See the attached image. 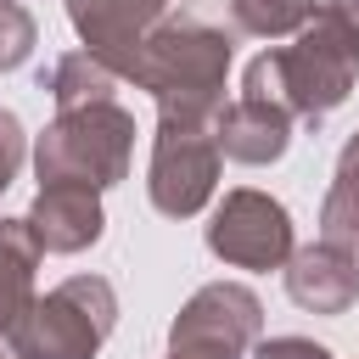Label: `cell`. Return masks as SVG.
Returning a JSON list of instances; mask_svg holds the SVG:
<instances>
[{
    "instance_id": "6da1fadb",
    "label": "cell",
    "mask_w": 359,
    "mask_h": 359,
    "mask_svg": "<svg viewBox=\"0 0 359 359\" xmlns=\"http://www.w3.org/2000/svg\"><path fill=\"white\" fill-rule=\"evenodd\" d=\"M359 73V22H348L331 6H314V17L297 28V45H269L247 62L241 95H264L286 107L303 123H320L337 112Z\"/></svg>"
},
{
    "instance_id": "7a4b0ae2",
    "label": "cell",
    "mask_w": 359,
    "mask_h": 359,
    "mask_svg": "<svg viewBox=\"0 0 359 359\" xmlns=\"http://www.w3.org/2000/svg\"><path fill=\"white\" fill-rule=\"evenodd\" d=\"M224 73H230V39L191 17L157 22L123 62V79L151 90L157 112L180 118H213L224 107Z\"/></svg>"
},
{
    "instance_id": "3957f363",
    "label": "cell",
    "mask_w": 359,
    "mask_h": 359,
    "mask_svg": "<svg viewBox=\"0 0 359 359\" xmlns=\"http://www.w3.org/2000/svg\"><path fill=\"white\" fill-rule=\"evenodd\" d=\"M135 157V112H123L118 101H90V107H67L56 112V123H45V135L34 140V168L39 185H90L107 191L129 174Z\"/></svg>"
},
{
    "instance_id": "277c9868",
    "label": "cell",
    "mask_w": 359,
    "mask_h": 359,
    "mask_svg": "<svg viewBox=\"0 0 359 359\" xmlns=\"http://www.w3.org/2000/svg\"><path fill=\"white\" fill-rule=\"evenodd\" d=\"M118 325V292L101 275H67L11 325V359H95Z\"/></svg>"
},
{
    "instance_id": "5b68a950",
    "label": "cell",
    "mask_w": 359,
    "mask_h": 359,
    "mask_svg": "<svg viewBox=\"0 0 359 359\" xmlns=\"http://www.w3.org/2000/svg\"><path fill=\"white\" fill-rule=\"evenodd\" d=\"M219 140H213V118H180V112H157V140H151V174H146V196L157 213L168 219H191L213 202L219 191Z\"/></svg>"
},
{
    "instance_id": "8992f818",
    "label": "cell",
    "mask_w": 359,
    "mask_h": 359,
    "mask_svg": "<svg viewBox=\"0 0 359 359\" xmlns=\"http://www.w3.org/2000/svg\"><path fill=\"white\" fill-rule=\"evenodd\" d=\"M264 331V303L236 286V280H213L202 286L168 325V353L180 359H241Z\"/></svg>"
},
{
    "instance_id": "52a82bcc",
    "label": "cell",
    "mask_w": 359,
    "mask_h": 359,
    "mask_svg": "<svg viewBox=\"0 0 359 359\" xmlns=\"http://www.w3.org/2000/svg\"><path fill=\"white\" fill-rule=\"evenodd\" d=\"M208 252L236 269H280L292 258V213L264 191H224L208 219Z\"/></svg>"
},
{
    "instance_id": "ba28073f",
    "label": "cell",
    "mask_w": 359,
    "mask_h": 359,
    "mask_svg": "<svg viewBox=\"0 0 359 359\" xmlns=\"http://www.w3.org/2000/svg\"><path fill=\"white\" fill-rule=\"evenodd\" d=\"M168 0H67V17L84 39V50H95L118 79H123V62L135 56V45L163 22Z\"/></svg>"
},
{
    "instance_id": "9c48e42d",
    "label": "cell",
    "mask_w": 359,
    "mask_h": 359,
    "mask_svg": "<svg viewBox=\"0 0 359 359\" xmlns=\"http://www.w3.org/2000/svg\"><path fill=\"white\" fill-rule=\"evenodd\" d=\"M292 123L297 118L286 107H275L264 95H236L230 107L213 112V140H219V157L264 168V163H275L292 146Z\"/></svg>"
},
{
    "instance_id": "30bf717a",
    "label": "cell",
    "mask_w": 359,
    "mask_h": 359,
    "mask_svg": "<svg viewBox=\"0 0 359 359\" xmlns=\"http://www.w3.org/2000/svg\"><path fill=\"white\" fill-rule=\"evenodd\" d=\"M28 230L39 241V252H84L101 241L107 230V213H101V191L90 185H39L34 208H28Z\"/></svg>"
},
{
    "instance_id": "8fae6325",
    "label": "cell",
    "mask_w": 359,
    "mask_h": 359,
    "mask_svg": "<svg viewBox=\"0 0 359 359\" xmlns=\"http://www.w3.org/2000/svg\"><path fill=\"white\" fill-rule=\"evenodd\" d=\"M280 269H286V297L309 314H342L359 297V258L331 241L292 247V258Z\"/></svg>"
},
{
    "instance_id": "7c38bea8",
    "label": "cell",
    "mask_w": 359,
    "mask_h": 359,
    "mask_svg": "<svg viewBox=\"0 0 359 359\" xmlns=\"http://www.w3.org/2000/svg\"><path fill=\"white\" fill-rule=\"evenodd\" d=\"M39 258L45 252L28 230V219H0V337H11V325L28 314Z\"/></svg>"
},
{
    "instance_id": "4fadbf2b",
    "label": "cell",
    "mask_w": 359,
    "mask_h": 359,
    "mask_svg": "<svg viewBox=\"0 0 359 359\" xmlns=\"http://www.w3.org/2000/svg\"><path fill=\"white\" fill-rule=\"evenodd\" d=\"M320 241L359 258V135L337 151V174H331V191L320 202Z\"/></svg>"
},
{
    "instance_id": "5bb4252c",
    "label": "cell",
    "mask_w": 359,
    "mask_h": 359,
    "mask_svg": "<svg viewBox=\"0 0 359 359\" xmlns=\"http://www.w3.org/2000/svg\"><path fill=\"white\" fill-rule=\"evenodd\" d=\"M118 84H123V79H118L95 50H67V56H56V67H50V79H45L56 112H67V107H90V101H112Z\"/></svg>"
},
{
    "instance_id": "9a60e30c",
    "label": "cell",
    "mask_w": 359,
    "mask_h": 359,
    "mask_svg": "<svg viewBox=\"0 0 359 359\" xmlns=\"http://www.w3.org/2000/svg\"><path fill=\"white\" fill-rule=\"evenodd\" d=\"M230 17L252 39H286L314 17V0H230Z\"/></svg>"
},
{
    "instance_id": "2e32d148",
    "label": "cell",
    "mask_w": 359,
    "mask_h": 359,
    "mask_svg": "<svg viewBox=\"0 0 359 359\" xmlns=\"http://www.w3.org/2000/svg\"><path fill=\"white\" fill-rule=\"evenodd\" d=\"M28 50H34V17L17 0H0V73L22 67Z\"/></svg>"
},
{
    "instance_id": "e0dca14e",
    "label": "cell",
    "mask_w": 359,
    "mask_h": 359,
    "mask_svg": "<svg viewBox=\"0 0 359 359\" xmlns=\"http://www.w3.org/2000/svg\"><path fill=\"white\" fill-rule=\"evenodd\" d=\"M22 157H28V135H22L17 112H6V107H0V191H6L11 180H17Z\"/></svg>"
},
{
    "instance_id": "ac0fdd59",
    "label": "cell",
    "mask_w": 359,
    "mask_h": 359,
    "mask_svg": "<svg viewBox=\"0 0 359 359\" xmlns=\"http://www.w3.org/2000/svg\"><path fill=\"white\" fill-rule=\"evenodd\" d=\"M258 359H331V348H320L309 337H269V342H258Z\"/></svg>"
},
{
    "instance_id": "d6986e66",
    "label": "cell",
    "mask_w": 359,
    "mask_h": 359,
    "mask_svg": "<svg viewBox=\"0 0 359 359\" xmlns=\"http://www.w3.org/2000/svg\"><path fill=\"white\" fill-rule=\"evenodd\" d=\"M325 6H331V11H342L348 22H359V0H325Z\"/></svg>"
},
{
    "instance_id": "ffe728a7",
    "label": "cell",
    "mask_w": 359,
    "mask_h": 359,
    "mask_svg": "<svg viewBox=\"0 0 359 359\" xmlns=\"http://www.w3.org/2000/svg\"><path fill=\"white\" fill-rule=\"evenodd\" d=\"M168 359H180V353H168Z\"/></svg>"
}]
</instances>
